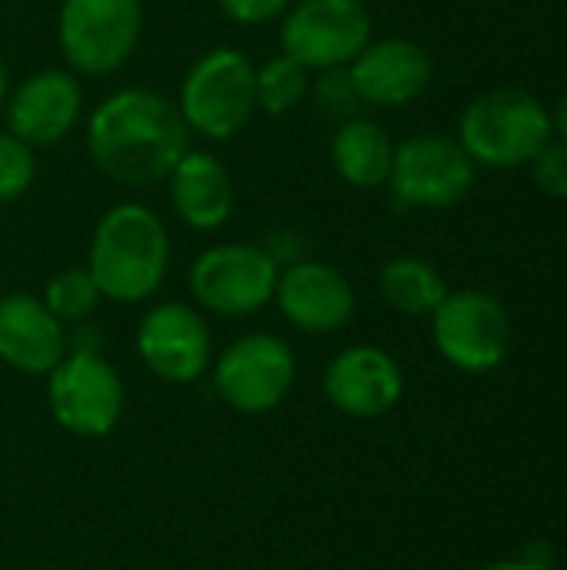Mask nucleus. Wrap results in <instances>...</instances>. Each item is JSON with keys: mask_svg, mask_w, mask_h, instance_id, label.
I'll list each match as a JSON object with an SVG mask.
<instances>
[{"mask_svg": "<svg viewBox=\"0 0 567 570\" xmlns=\"http://www.w3.org/2000/svg\"><path fill=\"white\" fill-rule=\"evenodd\" d=\"M87 150L104 177L124 187H154L190 150V127L174 100L147 87L104 97L87 120Z\"/></svg>", "mask_w": 567, "mask_h": 570, "instance_id": "obj_1", "label": "nucleus"}, {"mask_svg": "<svg viewBox=\"0 0 567 570\" xmlns=\"http://www.w3.org/2000/svg\"><path fill=\"white\" fill-rule=\"evenodd\" d=\"M170 264V237L164 220L144 204L110 207L90 240L87 271L104 297L137 304L160 291Z\"/></svg>", "mask_w": 567, "mask_h": 570, "instance_id": "obj_2", "label": "nucleus"}, {"mask_svg": "<svg viewBox=\"0 0 567 570\" xmlns=\"http://www.w3.org/2000/svg\"><path fill=\"white\" fill-rule=\"evenodd\" d=\"M551 140L548 107L518 87L488 90L468 104L458 124V144L475 164L485 167H521Z\"/></svg>", "mask_w": 567, "mask_h": 570, "instance_id": "obj_3", "label": "nucleus"}, {"mask_svg": "<svg viewBox=\"0 0 567 570\" xmlns=\"http://www.w3.org/2000/svg\"><path fill=\"white\" fill-rule=\"evenodd\" d=\"M190 130L207 140H231L257 110V70L234 47L207 50L184 77L177 100Z\"/></svg>", "mask_w": 567, "mask_h": 570, "instance_id": "obj_4", "label": "nucleus"}, {"mask_svg": "<svg viewBox=\"0 0 567 570\" xmlns=\"http://www.w3.org/2000/svg\"><path fill=\"white\" fill-rule=\"evenodd\" d=\"M144 27L140 0H63L57 13V37L67 63L77 73L120 70Z\"/></svg>", "mask_w": 567, "mask_h": 570, "instance_id": "obj_5", "label": "nucleus"}, {"mask_svg": "<svg viewBox=\"0 0 567 570\" xmlns=\"http://www.w3.org/2000/svg\"><path fill=\"white\" fill-rule=\"evenodd\" d=\"M281 261L257 244H217L190 264L194 301L221 317H244L274 301Z\"/></svg>", "mask_w": 567, "mask_h": 570, "instance_id": "obj_6", "label": "nucleus"}, {"mask_svg": "<svg viewBox=\"0 0 567 570\" xmlns=\"http://www.w3.org/2000/svg\"><path fill=\"white\" fill-rule=\"evenodd\" d=\"M47 401L53 421L77 438H104L120 424L124 381L100 351H67L47 374Z\"/></svg>", "mask_w": 567, "mask_h": 570, "instance_id": "obj_7", "label": "nucleus"}, {"mask_svg": "<svg viewBox=\"0 0 567 570\" xmlns=\"http://www.w3.org/2000/svg\"><path fill=\"white\" fill-rule=\"evenodd\" d=\"M297 381V357L277 334H244L214 364V391L237 414L274 411Z\"/></svg>", "mask_w": 567, "mask_h": 570, "instance_id": "obj_8", "label": "nucleus"}, {"mask_svg": "<svg viewBox=\"0 0 567 570\" xmlns=\"http://www.w3.org/2000/svg\"><path fill=\"white\" fill-rule=\"evenodd\" d=\"M434 347L465 374L495 371L511 347V321L498 297L485 291H448L431 314Z\"/></svg>", "mask_w": 567, "mask_h": 570, "instance_id": "obj_9", "label": "nucleus"}, {"mask_svg": "<svg viewBox=\"0 0 567 570\" xmlns=\"http://www.w3.org/2000/svg\"><path fill=\"white\" fill-rule=\"evenodd\" d=\"M371 43V13L361 0H301L281 23V47L307 70L348 67Z\"/></svg>", "mask_w": 567, "mask_h": 570, "instance_id": "obj_10", "label": "nucleus"}, {"mask_svg": "<svg viewBox=\"0 0 567 570\" xmlns=\"http://www.w3.org/2000/svg\"><path fill=\"white\" fill-rule=\"evenodd\" d=\"M391 190L404 207H454L475 187V160L441 134H418L394 147Z\"/></svg>", "mask_w": 567, "mask_h": 570, "instance_id": "obj_11", "label": "nucleus"}, {"mask_svg": "<svg viewBox=\"0 0 567 570\" xmlns=\"http://www.w3.org/2000/svg\"><path fill=\"white\" fill-rule=\"evenodd\" d=\"M137 354L154 377L167 384H194L214 357L211 327L190 304H157L137 327Z\"/></svg>", "mask_w": 567, "mask_h": 570, "instance_id": "obj_12", "label": "nucleus"}, {"mask_svg": "<svg viewBox=\"0 0 567 570\" xmlns=\"http://www.w3.org/2000/svg\"><path fill=\"white\" fill-rule=\"evenodd\" d=\"M404 374L398 361L371 344L341 351L324 371V397L334 411L354 421H374L398 407Z\"/></svg>", "mask_w": 567, "mask_h": 570, "instance_id": "obj_13", "label": "nucleus"}, {"mask_svg": "<svg viewBox=\"0 0 567 570\" xmlns=\"http://www.w3.org/2000/svg\"><path fill=\"white\" fill-rule=\"evenodd\" d=\"M274 301L287 324L304 334H334L354 314V287L351 281L321 261H291L277 277Z\"/></svg>", "mask_w": 567, "mask_h": 570, "instance_id": "obj_14", "label": "nucleus"}, {"mask_svg": "<svg viewBox=\"0 0 567 570\" xmlns=\"http://www.w3.org/2000/svg\"><path fill=\"white\" fill-rule=\"evenodd\" d=\"M84 110V87L77 73L47 67L30 73L7 104V127L30 147L63 140Z\"/></svg>", "mask_w": 567, "mask_h": 570, "instance_id": "obj_15", "label": "nucleus"}, {"mask_svg": "<svg viewBox=\"0 0 567 570\" xmlns=\"http://www.w3.org/2000/svg\"><path fill=\"white\" fill-rule=\"evenodd\" d=\"M348 73H351V83H354L361 104L404 107L428 90L431 57L414 40L388 37V40L368 43L348 63Z\"/></svg>", "mask_w": 567, "mask_h": 570, "instance_id": "obj_16", "label": "nucleus"}, {"mask_svg": "<svg viewBox=\"0 0 567 570\" xmlns=\"http://www.w3.org/2000/svg\"><path fill=\"white\" fill-rule=\"evenodd\" d=\"M67 357V331L40 297H0V361L20 374H50Z\"/></svg>", "mask_w": 567, "mask_h": 570, "instance_id": "obj_17", "label": "nucleus"}, {"mask_svg": "<svg viewBox=\"0 0 567 570\" xmlns=\"http://www.w3.org/2000/svg\"><path fill=\"white\" fill-rule=\"evenodd\" d=\"M170 207L190 230H217L234 210V180L207 150H187L170 170Z\"/></svg>", "mask_w": 567, "mask_h": 570, "instance_id": "obj_18", "label": "nucleus"}, {"mask_svg": "<svg viewBox=\"0 0 567 570\" xmlns=\"http://www.w3.org/2000/svg\"><path fill=\"white\" fill-rule=\"evenodd\" d=\"M331 160L341 180H348L351 187L371 190V187L388 184L391 164H394V144L381 124L368 117H351L331 137Z\"/></svg>", "mask_w": 567, "mask_h": 570, "instance_id": "obj_19", "label": "nucleus"}, {"mask_svg": "<svg viewBox=\"0 0 567 570\" xmlns=\"http://www.w3.org/2000/svg\"><path fill=\"white\" fill-rule=\"evenodd\" d=\"M381 294L394 311L408 317H431L448 297V284L434 264L421 257H394L381 271Z\"/></svg>", "mask_w": 567, "mask_h": 570, "instance_id": "obj_20", "label": "nucleus"}, {"mask_svg": "<svg viewBox=\"0 0 567 570\" xmlns=\"http://www.w3.org/2000/svg\"><path fill=\"white\" fill-rule=\"evenodd\" d=\"M40 301L47 304V311L60 324H84L97 311L104 294L94 284L87 267H67V271H60L57 277L47 281V291H43Z\"/></svg>", "mask_w": 567, "mask_h": 570, "instance_id": "obj_21", "label": "nucleus"}, {"mask_svg": "<svg viewBox=\"0 0 567 570\" xmlns=\"http://www.w3.org/2000/svg\"><path fill=\"white\" fill-rule=\"evenodd\" d=\"M311 90V77L307 67H301L297 60H291L287 53L267 60L257 70V107L267 114H287L291 107H297Z\"/></svg>", "mask_w": 567, "mask_h": 570, "instance_id": "obj_22", "label": "nucleus"}, {"mask_svg": "<svg viewBox=\"0 0 567 570\" xmlns=\"http://www.w3.org/2000/svg\"><path fill=\"white\" fill-rule=\"evenodd\" d=\"M37 177V160L30 144L13 137L10 130H0V204L20 197Z\"/></svg>", "mask_w": 567, "mask_h": 570, "instance_id": "obj_23", "label": "nucleus"}, {"mask_svg": "<svg viewBox=\"0 0 567 570\" xmlns=\"http://www.w3.org/2000/svg\"><path fill=\"white\" fill-rule=\"evenodd\" d=\"M307 94L314 97V104H317L324 114L344 117V120H351V114H354L358 104H361V97H358V90H354V83H351V73H348L344 67L321 70V77L311 80V90H307Z\"/></svg>", "mask_w": 567, "mask_h": 570, "instance_id": "obj_24", "label": "nucleus"}, {"mask_svg": "<svg viewBox=\"0 0 567 570\" xmlns=\"http://www.w3.org/2000/svg\"><path fill=\"white\" fill-rule=\"evenodd\" d=\"M531 167H535L538 187H541L548 197H561V200H567V140H548V144L535 154Z\"/></svg>", "mask_w": 567, "mask_h": 570, "instance_id": "obj_25", "label": "nucleus"}, {"mask_svg": "<svg viewBox=\"0 0 567 570\" xmlns=\"http://www.w3.org/2000/svg\"><path fill=\"white\" fill-rule=\"evenodd\" d=\"M221 10L237 20V23H247V27H257V23H267L274 17H281L291 0H217Z\"/></svg>", "mask_w": 567, "mask_h": 570, "instance_id": "obj_26", "label": "nucleus"}, {"mask_svg": "<svg viewBox=\"0 0 567 570\" xmlns=\"http://www.w3.org/2000/svg\"><path fill=\"white\" fill-rule=\"evenodd\" d=\"M518 561L528 570H551L558 564V554H555V544L551 541H531V544H525V551H521Z\"/></svg>", "mask_w": 567, "mask_h": 570, "instance_id": "obj_27", "label": "nucleus"}, {"mask_svg": "<svg viewBox=\"0 0 567 570\" xmlns=\"http://www.w3.org/2000/svg\"><path fill=\"white\" fill-rule=\"evenodd\" d=\"M555 130L561 134V140H567V94L558 100V107H555Z\"/></svg>", "mask_w": 567, "mask_h": 570, "instance_id": "obj_28", "label": "nucleus"}, {"mask_svg": "<svg viewBox=\"0 0 567 570\" xmlns=\"http://www.w3.org/2000/svg\"><path fill=\"white\" fill-rule=\"evenodd\" d=\"M485 570H528L521 561H498V564H488Z\"/></svg>", "mask_w": 567, "mask_h": 570, "instance_id": "obj_29", "label": "nucleus"}, {"mask_svg": "<svg viewBox=\"0 0 567 570\" xmlns=\"http://www.w3.org/2000/svg\"><path fill=\"white\" fill-rule=\"evenodd\" d=\"M3 97H7V67L0 60V104H3Z\"/></svg>", "mask_w": 567, "mask_h": 570, "instance_id": "obj_30", "label": "nucleus"}]
</instances>
